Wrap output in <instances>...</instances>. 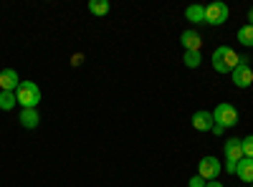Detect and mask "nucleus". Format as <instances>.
<instances>
[{
  "instance_id": "nucleus-1",
  "label": "nucleus",
  "mask_w": 253,
  "mask_h": 187,
  "mask_svg": "<svg viewBox=\"0 0 253 187\" xmlns=\"http://www.w3.org/2000/svg\"><path fill=\"white\" fill-rule=\"evenodd\" d=\"M238 64H241V56L230 48V46L215 48V53H213V69H215L218 74H230Z\"/></svg>"
},
{
  "instance_id": "nucleus-2",
  "label": "nucleus",
  "mask_w": 253,
  "mask_h": 187,
  "mask_svg": "<svg viewBox=\"0 0 253 187\" xmlns=\"http://www.w3.org/2000/svg\"><path fill=\"white\" fill-rule=\"evenodd\" d=\"M15 99L23 109H36L41 104V86L33 81H20V86L15 89Z\"/></svg>"
},
{
  "instance_id": "nucleus-3",
  "label": "nucleus",
  "mask_w": 253,
  "mask_h": 187,
  "mask_svg": "<svg viewBox=\"0 0 253 187\" xmlns=\"http://www.w3.org/2000/svg\"><path fill=\"white\" fill-rule=\"evenodd\" d=\"M213 121H215V127H220V129L236 127L238 124V109L233 107V104H218V107L213 109Z\"/></svg>"
},
{
  "instance_id": "nucleus-4",
  "label": "nucleus",
  "mask_w": 253,
  "mask_h": 187,
  "mask_svg": "<svg viewBox=\"0 0 253 187\" xmlns=\"http://www.w3.org/2000/svg\"><path fill=\"white\" fill-rule=\"evenodd\" d=\"M230 78H233V84L238 89H248L253 84V69L248 64V56H241V64L230 71Z\"/></svg>"
},
{
  "instance_id": "nucleus-5",
  "label": "nucleus",
  "mask_w": 253,
  "mask_h": 187,
  "mask_svg": "<svg viewBox=\"0 0 253 187\" xmlns=\"http://www.w3.org/2000/svg\"><path fill=\"white\" fill-rule=\"evenodd\" d=\"M220 172H223V162H220V159H215V157H203V159L198 162V175H200L205 182L218 180V177H220Z\"/></svg>"
},
{
  "instance_id": "nucleus-6",
  "label": "nucleus",
  "mask_w": 253,
  "mask_h": 187,
  "mask_svg": "<svg viewBox=\"0 0 253 187\" xmlns=\"http://www.w3.org/2000/svg\"><path fill=\"white\" fill-rule=\"evenodd\" d=\"M228 15H230L228 5L220 3V0H215V3H210V5L205 8V23H208V26H223L225 20H228Z\"/></svg>"
},
{
  "instance_id": "nucleus-7",
  "label": "nucleus",
  "mask_w": 253,
  "mask_h": 187,
  "mask_svg": "<svg viewBox=\"0 0 253 187\" xmlns=\"http://www.w3.org/2000/svg\"><path fill=\"white\" fill-rule=\"evenodd\" d=\"M223 152H225V164H238V162L243 159V147H241V139H238V137H230V139L225 142Z\"/></svg>"
},
{
  "instance_id": "nucleus-8",
  "label": "nucleus",
  "mask_w": 253,
  "mask_h": 187,
  "mask_svg": "<svg viewBox=\"0 0 253 187\" xmlns=\"http://www.w3.org/2000/svg\"><path fill=\"white\" fill-rule=\"evenodd\" d=\"M193 127H195L198 132H213V127H215L213 112H205V109L195 112V114H193Z\"/></svg>"
},
{
  "instance_id": "nucleus-9",
  "label": "nucleus",
  "mask_w": 253,
  "mask_h": 187,
  "mask_svg": "<svg viewBox=\"0 0 253 187\" xmlns=\"http://www.w3.org/2000/svg\"><path fill=\"white\" fill-rule=\"evenodd\" d=\"M20 86V78L15 69H3L0 71V91H15Z\"/></svg>"
},
{
  "instance_id": "nucleus-10",
  "label": "nucleus",
  "mask_w": 253,
  "mask_h": 187,
  "mask_svg": "<svg viewBox=\"0 0 253 187\" xmlns=\"http://www.w3.org/2000/svg\"><path fill=\"white\" fill-rule=\"evenodd\" d=\"M180 43H182V48H185V51H200L203 38H200V33H198V31H185V33L180 36Z\"/></svg>"
},
{
  "instance_id": "nucleus-11",
  "label": "nucleus",
  "mask_w": 253,
  "mask_h": 187,
  "mask_svg": "<svg viewBox=\"0 0 253 187\" xmlns=\"http://www.w3.org/2000/svg\"><path fill=\"white\" fill-rule=\"evenodd\" d=\"M18 121H20L23 129H36L41 124V114H38V109H23L20 116H18Z\"/></svg>"
},
{
  "instance_id": "nucleus-12",
  "label": "nucleus",
  "mask_w": 253,
  "mask_h": 187,
  "mask_svg": "<svg viewBox=\"0 0 253 187\" xmlns=\"http://www.w3.org/2000/svg\"><path fill=\"white\" fill-rule=\"evenodd\" d=\"M236 175H238L241 182H253V159L243 157L238 162V167H236Z\"/></svg>"
},
{
  "instance_id": "nucleus-13",
  "label": "nucleus",
  "mask_w": 253,
  "mask_h": 187,
  "mask_svg": "<svg viewBox=\"0 0 253 187\" xmlns=\"http://www.w3.org/2000/svg\"><path fill=\"white\" fill-rule=\"evenodd\" d=\"M236 38H238V43L241 46H246V48H253V26H241L238 28V33H236Z\"/></svg>"
},
{
  "instance_id": "nucleus-14",
  "label": "nucleus",
  "mask_w": 253,
  "mask_h": 187,
  "mask_svg": "<svg viewBox=\"0 0 253 187\" xmlns=\"http://www.w3.org/2000/svg\"><path fill=\"white\" fill-rule=\"evenodd\" d=\"M185 18L190 23H205V5H190L185 10Z\"/></svg>"
},
{
  "instance_id": "nucleus-15",
  "label": "nucleus",
  "mask_w": 253,
  "mask_h": 187,
  "mask_svg": "<svg viewBox=\"0 0 253 187\" xmlns=\"http://www.w3.org/2000/svg\"><path fill=\"white\" fill-rule=\"evenodd\" d=\"M182 64H185L187 69H198V66L203 64L200 51H185V53H182Z\"/></svg>"
},
{
  "instance_id": "nucleus-16",
  "label": "nucleus",
  "mask_w": 253,
  "mask_h": 187,
  "mask_svg": "<svg viewBox=\"0 0 253 187\" xmlns=\"http://www.w3.org/2000/svg\"><path fill=\"white\" fill-rule=\"evenodd\" d=\"M89 10L94 15H107L112 10V5H109V0H89Z\"/></svg>"
},
{
  "instance_id": "nucleus-17",
  "label": "nucleus",
  "mask_w": 253,
  "mask_h": 187,
  "mask_svg": "<svg viewBox=\"0 0 253 187\" xmlns=\"http://www.w3.org/2000/svg\"><path fill=\"white\" fill-rule=\"evenodd\" d=\"M15 104H18L15 91H0V109H3V112H10Z\"/></svg>"
},
{
  "instance_id": "nucleus-18",
  "label": "nucleus",
  "mask_w": 253,
  "mask_h": 187,
  "mask_svg": "<svg viewBox=\"0 0 253 187\" xmlns=\"http://www.w3.org/2000/svg\"><path fill=\"white\" fill-rule=\"evenodd\" d=\"M241 147H243V157L253 159V134H248V137L241 139Z\"/></svg>"
},
{
  "instance_id": "nucleus-19",
  "label": "nucleus",
  "mask_w": 253,
  "mask_h": 187,
  "mask_svg": "<svg viewBox=\"0 0 253 187\" xmlns=\"http://www.w3.org/2000/svg\"><path fill=\"white\" fill-rule=\"evenodd\" d=\"M190 187H205V180L200 175H195L193 180H190Z\"/></svg>"
},
{
  "instance_id": "nucleus-20",
  "label": "nucleus",
  "mask_w": 253,
  "mask_h": 187,
  "mask_svg": "<svg viewBox=\"0 0 253 187\" xmlns=\"http://www.w3.org/2000/svg\"><path fill=\"white\" fill-rule=\"evenodd\" d=\"M205 187H225V185L218 182V180H210V182H205Z\"/></svg>"
},
{
  "instance_id": "nucleus-21",
  "label": "nucleus",
  "mask_w": 253,
  "mask_h": 187,
  "mask_svg": "<svg viewBox=\"0 0 253 187\" xmlns=\"http://www.w3.org/2000/svg\"><path fill=\"white\" fill-rule=\"evenodd\" d=\"M248 26H253V8L248 10Z\"/></svg>"
},
{
  "instance_id": "nucleus-22",
  "label": "nucleus",
  "mask_w": 253,
  "mask_h": 187,
  "mask_svg": "<svg viewBox=\"0 0 253 187\" xmlns=\"http://www.w3.org/2000/svg\"><path fill=\"white\" fill-rule=\"evenodd\" d=\"M251 187H253V182H251Z\"/></svg>"
}]
</instances>
